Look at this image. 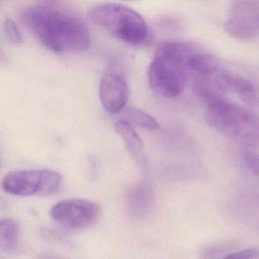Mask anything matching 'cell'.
<instances>
[{
    "label": "cell",
    "mask_w": 259,
    "mask_h": 259,
    "mask_svg": "<svg viewBox=\"0 0 259 259\" xmlns=\"http://www.w3.org/2000/svg\"><path fill=\"white\" fill-rule=\"evenodd\" d=\"M19 17L27 29L53 52H82L90 47L89 28L81 19L69 13L31 6L22 9Z\"/></svg>",
    "instance_id": "6da1fadb"
},
{
    "label": "cell",
    "mask_w": 259,
    "mask_h": 259,
    "mask_svg": "<svg viewBox=\"0 0 259 259\" xmlns=\"http://www.w3.org/2000/svg\"><path fill=\"white\" fill-rule=\"evenodd\" d=\"M195 45L188 42L165 41L156 50L148 68L151 90L166 98L180 96L190 81L189 59Z\"/></svg>",
    "instance_id": "7a4b0ae2"
},
{
    "label": "cell",
    "mask_w": 259,
    "mask_h": 259,
    "mask_svg": "<svg viewBox=\"0 0 259 259\" xmlns=\"http://www.w3.org/2000/svg\"><path fill=\"white\" fill-rule=\"evenodd\" d=\"M204 120L209 126L246 148L259 147V118L243 107L218 101L207 106Z\"/></svg>",
    "instance_id": "3957f363"
},
{
    "label": "cell",
    "mask_w": 259,
    "mask_h": 259,
    "mask_svg": "<svg viewBox=\"0 0 259 259\" xmlns=\"http://www.w3.org/2000/svg\"><path fill=\"white\" fill-rule=\"evenodd\" d=\"M91 20L121 42L142 46L150 41L151 34L144 18L133 9L116 4H105L91 9Z\"/></svg>",
    "instance_id": "277c9868"
},
{
    "label": "cell",
    "mask_w": 259,
    "mask_h": 259,
    "mask_svg": "<svg viewBox=\"0 0 259 259\" xmlns=\"http://www.w3.org/2000/svg\"><path fill=\"white\" fill-rule=\"evenodd\" d=\"M62 177L48 169H22L8 172L2 181L4 190L17 196L47 197L60 189Z\"/></svg>",
    "instance_id": "5b68a950"
},
{
    "label": "cell",
    "mask_w": 259,
    "mask_h": 259,
    "mask_svg": "<svg viewBox=\"0 0 259 259\" xmlns=\"http://www.w3.org/2000/svg\"><path fill=\"white\" fill-rule=\"evenodd\" d=\"M54 222L68 230H80L93 226L99 219V204L81 198L65 199L56 203L50 212Z\"/></svg>",
    "instance_id": "8992f818"
},
{
    "label": "cell",
    "mask_w": 259,
    "mask_h": 259,
    "mask_svg": "<svg viewBox=\"0 0 259 259\" xmlns=\"http://www.w3.org/2000/svg\"><path fill=\"white\" fill-rule=\"evenodd\" d=\"M225 30L238 40H249L258 35L259 4L253 0H236L226 22Z\"/></svg>",
    "instance_id": "52a82bcc"
},
{
    "label": "cell",
    "mask_w": 259,
    "mask_h": 259,
    "mask_svg": "<svg viewBox=\"0 0 259 259\" xmlns=\"http://www.w3.org/2000/svg\"><path fill=\"white\" fill-rule=\"evenodd\" d=\"M99 95L104 109L109 113L116 114L125 108L130 97V90L123 77L110 70L101 78Z\"/></svg>",
    "instance_id": "ba28073f"
},
{
    "label": "cell",
    "mask_w": 259,
    "mask_h": 259,
    "mask_svg": "<svg viewBox=\"0 0 259 259\" xmlns=\"http://www.w3.org/2000/svg\"><path fill=\"white\" fill-rule=\"evenodd\" d=\"M217 81L225 93L235 94L248 105L257 106L259 104L257 89L249 80L224 69L217 74Z\"/></svg>",
    "instance_id": "9c48e42d"
},
{
    "label": "cell",
    "mask_w": 259,
    "mask_h": 259,
    "mask_svg": "<svg viewBox=\"0 0 259 259\" xmlns=\"http://www.w3.org/2000/svg\"><path fill=\"white\" fill-rule=\"evenodd\" d=\"M116 133L122 137L125 147L132 157L139 164H143L144 143L130 122L119 120L115 123Z\"/></svg>",
    "instance_id": "30bf717a"
},
{
    "label": "cell",
    "mask_w": 259,
    "mask_h": 259,
    "mask_svg": "<svg viewBox=\"0 0 259 259\" xmlns=\"http://www.w3.org/2000/svg\"><path fill=\"white\" fill-rule=\"evenodd\" d=\"M19 227L14 220L4 218L0 221V250L11 252L17 246Z\"/></svg>",
    "instance_id": "8fae6325"
},
{
    "label": "cell",
    "mask_w": 259,
    "mask_h": 259,
    "mask_svg": "<svg viewBox=\"0 0 259 259\" xmlns=\"http://www.w3.org/2000/svg\"><path fill=\"white\" fill-rule=\"evenodd\" d=\"M123 114L128 121L145 130H158L160 128V124L155 118L143 110L128 107L124 110Z\"/></svg>",
    "instance_id": "7c38bea8"
},
{
    "label": "cell",
    "mask_w": 259,
    "mask_h": 259,
    "mask_svg": "<svg viewBox=\"0 0 259 259\" xmlns=\"http://www.w3.org/2000/svg\"><path fill=\"white\" fill-rule=\"evenodd\" d=\"M2 30L4 37L7 39V41L16 46L22 45L23 35L17 24L13 19L7 18L3 23Z\"/></svg>",
    "instance_id": "4fadbf2b"
},
{
    "label": "cell",
    "mask_w": 259,
    "mask_h": 259,
    "mask_svg": "<svg viewBox=\"0 0 259 259\" xmlns=\"http://www.w3.org/2000/svg\"><path fill=\"white\" fill-rule=\"evenodd\" d=\"M234 245L233 243L215 244V245H210V246L204 248L201 254H203V257H207V258L219 257L222 256L223 254H227L228 255L229 252L235 249ZM231 253L230 252V254Z\"/></svg>",
    "instance_id": "5bb4252c"
},
{
    "label": "cell",
    "mask_w": 259,
    "mask_h": 259,
    "mask_svg": "<svg viewBox=\"0 0 259 259\" xmlns=\"http://www.w3.org/2000/svg\"><path fill=\"white\" fill-rule=\"evenodd\" d=\"M226 258H259V248H248L234 251L228 254Z\"/></svg>",
    "instance_id": "9a60e30c"
},
{
    "label": "cell",
    "mask_w": 259,
    "mask_h": 259,
    "mask_svg": "<svg viewBox=\"0 0 259 259\" xmlns=\"http://www.w3.org/2000/svg\"><path fill=\"white\" fill-rule=\"evenodd\" d=\"M245 163L253 174L259 177V155L248 153L245 155Z\"/></svg>",
    "instance_id": "2e32d148"
},
{
    "label": "cell",
    "mask_w": 259,
    "mask_h": 259,
    "mask_svg": "<svg viewBox=\"0 0 259 259\" xmlns=\"http://www.w3.org/2000/svg\"><path fill=\"white\" fill-rule=\"evenodd\" d=\"M128 1H132V0H128Z\"/></svg>",
    "instance_id": "e0dca14e"
}]
</instances>
